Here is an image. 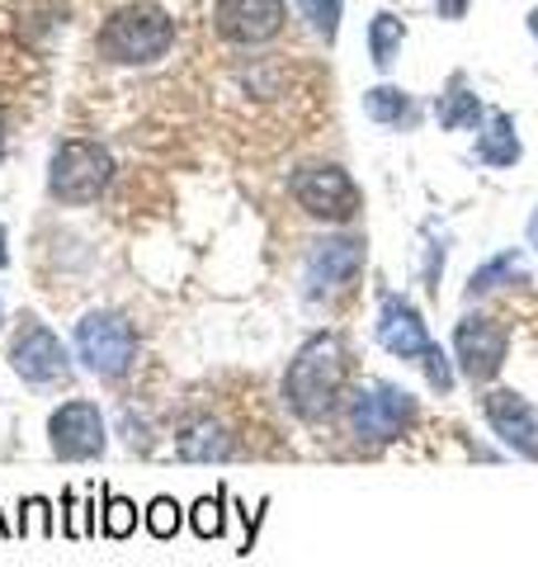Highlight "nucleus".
<instances>
[{"label":"nucleus","mask_w":538,"mask_h":567,"mask_svg":"<svg viewBox=\"0 0 538 567\" xmlns=\"http://www.w3.org/2000/svg\"><path fill=\"white\" fill-rule=\"evenodd\" d=\"M345 383H350L345 341H340L335 331H317L312 341H302L289 374H283V402H289V412L298 421H321L345 398Z\"/></svg>","instance_id":"f257e3e1"},{"label":"nucleus","mask_w":538,"mask_h":567,"mask_svg":"<svg viewBox=\"0 0 538 567\" xmlns=\"http://www.w3.org/2000/svg\"><path fill=\"white\" fill-rule=\"evenodd\" d=\"M175 48V20L170 10L137 0V6L114 10L95 33V52L114 66H156Z\"/></svg>","instance_id":"f03ea898"},{"label":"nucleus","mask_w":538,"mask_h":567,"mask_svg":"<svg viewBox=\"0 0 538 567\" xmlns=\"http://www.w3.org/2000/svg\"><path fill=\"white\" fill-rule=\"evenodd\" d=\"M416 412L421 406L402 383L364 379L345 402V425L364 445H392V440H402L411 425H416Z\"/></svg>","instance_id":"7ed1b4c3"},{"label":"nucleus","mask_w":538,"mask_h":567,"mask_svg":"<svg viewBox=\"0 0 538 567\" xmlns=\"http://www.w3.org/2000/svg\"><path fill=\"white\" fill-rule=\"evenodd\" d=\"M114 181V156L110 147H100V142L90 137H66L58 142V152H52L48 162V194L66 208H85L95 204L104 189Z\"/></svg>","instance_id":"20e7f679"},{"label":"nucleus","mask_w":538,"mask_h":567,"mask_svg":"<svg viewBox=\"0 0 538 567\" xmlns=\"http://www.w3.org/2000/svg\"><path fill=\"white\" fill-rule=\"evenodd\" d=\"M76 360L95 379H123L137 364V327L114 308H95L76 322Z\"/></svg>","instance_id":"39448f33"},{"label":"nucleus","mask_w":538,"mask_h":567,"mask_svg":"<svg viewBox=\"0 0 538 567\" xmlns=\"http://www.w3.org/2000/svg\"><path fill=\"white\" fill-rule=\"evenodd\" d=\"M289 194L308 218L327 223V227H345V223L359 218V208H364V194H359L354 175L345 166H335V162H317V166L293 171Z\"/></svg>","instance_id":"423d86ee"},{"label":"nucleus","mask_w":538,"mask_h":567,"mask_svg":"<svg viewBox=\"0 0 538 567\" xmlns=\"http://www.w3.org/2000/svg\"><path fill=\"white\" fill-rule=\"evenodd\" d=\"M369 246L364 237H317L302 260V293L308 298H335L350 293L359 275H364Z\"/></svg>","instance_id":"0eeeda50"},{"label":"nucleus","mask_w":538,"mask_h":567,"mask_svg":"<svg viewBox=\"0 0 538 567\" xmlns=\"http://www.w3.org/2000/svg\"><path fill=\"white\" fill-rule=\"evenodd\" d=\"M48 445L62 464H90V458H100L104 445H110V425H104L100 402H90V398L62 402L48 416Z\"/></svg>","instance_id":"6e6552de"},{"label":"nucleus","mask_w":538,"mask_h":567,"mask_svg":"<svg viewBox=\"0 0 538 567\" xmlns=\"http://www.w3.org/2000/svg\"><path fill=\"white\" fill-rule=\"evenodd\" d=\"M510 360V331L487 312H468L454 327V364L468 383H492Z\"/></svg>","instance_id":"1a4fd4ad"},{"label":"nucleus","mask_w":538,"mask_h":567,"mask_svg":"<svg viewBox=\"0 0 538 567\" xmlns=\"http://www.w3.org/2000/svg\"><path fill=\"white\" fill-rule=\"evenodd\" d=\"M10 369H14V374H20L24 383L48 388V383L66 379L71 354H66V346H62L58 331L43 327L39 317H24V322L14 327V341H10Z\"/></svg>","instance_id":"9d476101"},{"label":"nucleus","mask_w":538,"mask_h":567,"mask_svg":"<svg viewBox=\"0 0 538 567\" xmlns=\"http://www.w3.org/2000/svg\"><path fill=\"white\" fill-rule=\"evenodd\" d=\"M283 24H289V0H218L213 6L218 39L237 48H260L279 39Z\"/></svg>","instance_id":"9b49d317"},{"label":"nucleus","mask_w":538,"mask_h":567,"mask_svg":"<svg viewBox=\"0 0 538 567\" xmlns=\"http://www.w3.org/2000/svg\"><path fill=\"white\" fill-rule=\"evenodd\" d=\"M482 416H487L492 435L519 458H534L538 464V406L529 398L510 393V388H492L482 398Z\"/></svg>","instance_id":"f8f14e48"},{"label":"nucleus","mask_w":538,"mask_h":567,"mask_svg":"<svg viewBox=\"0 0 538 567\" xmlns=\"http://www.w3.org/2000/svg\"><path fill=\"white\" fill-rule=\"evenodd\" d=\"M373 336H379V346L392 354V360H411V364H421L430 354V346H435L425 317L416 312V303H406L402 293H383L379 298V322H373Z\"/></svg>","instance_id":"ddd939ff"},{"label":"nucleus","mask_w":538,"mask_h":567,"mask_svg":"<svg viewBox=\"0 0 538 567\" xmlns=\"http://www.w3.org/2000/svg\"><path fill=\"white\" fill-rule=\"evenodd\" d=\"M473 156H477L482 166H492V171L519 166V156H525V142H519L515 118H510L506 110H487V118H482V128H477Z\"/></svg>","instance_id":"4468645a"},{"label":"nucleus","mask_w":538,"mask_h":567,"mask_svg":"<svg viewBox=\"0 0 538 567\" xmlns=\"http://www.w3.org/2000/svg\"><path fill=\"white\" fill-rule=\"evenodd\" d=\"M175 454L185 458V464H227L231 458V435L223 431L218 421L199 416V421H189L185 431L175 435Z\"/></svg>","instance_id":"2eb2a0df"},{"label":"nucleus","mask_w":538,"mask_h":567,"mask_svg":"<svg viewBox=\"0 0 538 567\" xmlns=\"http://www.w3.org/2000/svg\"><path fill=\"white\" fill-rule=\"evenodd\" d=\"M435 118H439L444 133H468V128H482L487 104L477 100V91H468V81L454 76V81H448V91L435 100Z\"/></svg>","instance_id":"dca6fc26"},{"label":"nucleus","mask_w":538,"mask_h":567,"mask_svg":"<svg viewBox=\"0 0 538 567\" xmlns=\"http://www.w3.org/2000/svg\"><path fill=\"white\" fill-rule=\"evenodd\" d=\"M506 284H529V260H525V251H500V256H492L487 265H477V270L468 275V289H463V298H468V303H477L482 293H496V289H506Z\"/></svg>","instance_id":"f3484780"},{"label":"nucleus","mask_w":538,"mask_h":567,"mask_svg":"<svg viewBox=\"0 0 538 567\" xmlns=\"http://www.w3.org/2000/svg\"><path fill=\"white\" fill-rule=\"evenodd\" d=\"M364 118L383 123V128H416L421 110L402 85H373V91H364Z\"/></svg>","instance_id":"a211bd4d"},{"label":"nucleus","mask_w":538,"mask_h":567,"mask_svg":"<svg viewBox=\"0 0 538 567\" xmlns=\"http://www.w3.org/2000/svg\"><path fill=\"white\" fill-rule=\"evenodd\" d=\"M402 43H406V20H397L392 10L373 14V20H369V58H373V66L387 71L392 62H397Z\"/></svg>","instance_id":"6ab92c4d"},{"label":"nucleus","mask_w":538,"mask_h":567,"mask_svg":"<svg viewBox=\"0 0 538 567\" xmlns=\"http://www.w3.org/2000/svg\"><path fill=\"white\" fill-rule=\"evenodd\" d=\"M100 529H104L110 539H128L133 529H137V506L128 502V496H118V492L104 487V516H100Z\"/></svg>","instance_id":"aec40b11"},{"label":"nucleus","mask_w":538,"mask_h":567,"mask_svg":"<svg viewBox=\"0 0 538 567\" xmlns=\"http://www.w3.org/2000/svg\"><path fill=\"white\" fill-rule=\"evenodd\" d=\"M227 496H199V502L189 506V525H194V535L199 539H223V529H227V511H223Z\"/></svg>","instance_id":"412c9836"},{"label":"nucleus","mask_w":538,"mask_h":567,"mask_svg":"<svg viewBox=\"0 0 538 567\" xmlns=\"http://www.w3.org/2000/svg\"><path fill=\"white\" fill-rule=\"evenodd\" d=\"M293 6L302 10V20H308L321 39L335 43V33H340V10H345V0H293Z\"/></svg>","instance_id":"4be33fe9"},{"label":"nucleus","mask_w":538,"mask_h":567,"mask_svg":"<svg viewBox=\"0 0 538 567\" xmlns=\"http://www.w3.org/2000/svg\"><path fill=\"white\" fill-rule=\"evenodd\" d=\"M147 529H152V539H175L179 535V525H185V516H179V502L175 496H156V502L147 506Z\"/></svg>","instance_id":"5701e85b"},{"label":"nucleus","mask_w":538,"mask_h":567,"mask_svg":"<svg viewBox=\"0 0 538 567\" xmlns=\"http://www.w3.org/2000/svg\"><path fill=\"white\" fill-rule=\"evenodd\" d=\"M24 516H20V535H43V539H52L58 535V520H52V502H43V496H29V502L20 506Z\"/></svg>","instance_id":"b1692460"},{"label":"nucleus","mask_w":538,"mask_h":567,"mask_svg":"<svg viewBox=\"0 0 538 567\" xmlns=\"http://www.w3.org/2000/svg\"><path fill=\"white\" fill-rule=\"evenodd\" d=\"M425 383H430V393H439V398H448L454 393V360L439 350V346H430V354H425Z\"/></svg>","instance_id":"393cba45"},{"label":"nucleus","mask_w":538,"mask_h":567,"mask_svg":"<svg viewBox=\"0 0 538 567\" xmlns=\"http://www.w3.org/2000/svg\"><path fill=\"white\" fill-rule=\"evenodd\" d=\"M123 445L142 450V454L152 450V425H147V416H137L133 406H123Z\"/></svg>","instance_id":"a878e982"},{"label":"nucleus","mask_w":538,"mask_h":567,"mask_svg":"<svg viewBox=\"0 0 538 567\" xmlns=\"http://www.w3.org/2000/svg\"><path fill=\"white\" fill-rule=\"evenodd\" d=\"M439 275H444V241H430L425 246V265H421V279H425L430 298H439Z\"/></svg>","instance_id":"bb28decb"},{"label":"nucleus","mask_w":538,"mask_h":567,"mask_svg":"<svg viewBox=\"0 0 538 567\" xmlns=\"http://www.w3.org/2000/svg\"><path fill=\"white\" fill-rule=\"evenodd\" d=\"M435 10H439V20H463V14H468V0H435Z\"/></svg>","instance_id":"cd10ccee"},{"label":"nucleus","mask_w":538,"mask_h":567,"mask_svg":"<svg viewBox=\"0 0 538 567\" xmlns=\"http://www.w3.org/2000/svg\"><path fill=\"white\" fill-rule=\"evenodd\" d=\"M10 265V237H6V227H0V270Z\"/></svg>","instance_id":"c85d7f7f"},{"label":"nucleus","mask_w":538,"mask_h":567,"mask_svg":"<svg viewBox=\"0 0 538 567\" xmlns=\"http://www.w3.org/2000/svg\"><path fill=\"white\" fill-rule=\"evenodd\" d=\"M529 246L538 251V208H534V218H529Z\"/></svg>","instance_id":"c756f323"},{"label":"nucleus","mask_w":538,"mask_h":567,"mask_svg":"<svg viewBox=\"0 0 538 567\" xmlns=\"http://www.w3.org/2000/svg\"><path fill=\"white\" fill-rule=\"evenodd\" d=\"M529 33H534V39H538V6L529 10Z\"/></svg>","instance_id":"7c9ffc66"},{"label":"nucleus","mask_w":538,"mask_h":567,"mask_svg":"<svg viewBox=\"0 0 538 567\" xmlns=\"http://www.w3.org/2000/svg\"><path fill=\"white\" fill-rule=\"evenodd\" d=\"M0 535H14V525H6V516H0Z\"/></svg>","instance_id":"2f4dec72"},{"label":"nucleus","mask_w":538,"mask_h":567,"mask_svg":"<svg viewBox=\"0 0 538 567\" xmlns=\"http://www.w3.org/2000/svg\"><path fill=\"white\" fill-rule=\"evenodd\" d=\"M0 327H6V308H0Z\"/></svg>","instance_id":"473e14b6"}]
</instances>
